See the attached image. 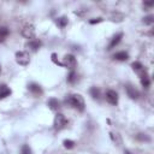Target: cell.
Returning a JSON list of instances; mask_svg holds the SVG:
<instances>
[{"instance_id":"30bf717a","label":"cell","mask_w":154,"mask_h":154,"mask_svg":"<svg viewBox=\"0 0 154 154\" xmlns=\"http://www.w3.org/2000/svg\"><path fill=\"white\" fill-rule=\"evenodd\" d=\"M122 37H123V32H118L117 35H114V36L112 37V40H111V42H109V45H108V48H107V49H112V48H114V47L120 42Z\"/></svg>"},{"instance_id":"5bb4252c","label":"cell","mask_w":154,"mask_h":154,"mask_svg":"<svg viewBox=\"0 0 154 154\" xmlns=\"http://www.w3.org/2000/svg\"><path fill=\"white\" fill-rule=\"evenodd\" d=\"M113 58H114L116 60H119V61H125V60H128V59H129V54H128L126 52L122 51V52L116 53V54L113 55Z\"/></svg>"},{"instance_id":"7402d4cb","label":"cell","mask_w":154,"mask_h":154,"mask_svg":"<svg viewBox=\"0 0 154 154\" xmlns=\"http://www.w3.org/2000/svg\"><path fill=\"white\" fill-rule=\"evenodd\" d=\"M0 34H1L2 36L7 37V36H8V34H10L8 28H6V26H0Z\"/></svg>"},{"instance_id":"52a82bcc","label":"cell","mask_w":154,"mask_h":154,"mask_svg":"<svg viewBox=\"0 0 154 154\" xmlns=\"http://www.w3.org/2000/svg\"><path fill=\"white\" fill-rule=\"evenodd\" d=\"M125 90H126V94H128V96L130 97V99H132V100H136V99H138V96H140V93L132 87V85H130V84H128V85H125Z\"/></svg>"},{"instance_id":"7c38bea8","label":"cell","mask_w":154,"mask_h":154,"mask_svg":"<svg viewBox=\"0 0 154 154\" xmlns=\"http://www.w3.org/2000/svg\"><path fill=\"white\" fill-rule=\"evenodd\" d=\"M11 89L6 85V84H0V100L1 99H5V97H7V96H10L11 95Z\"/></svg>"},{"instance_id":"5b68a950","label":"cell","mask_w":154,"mask_h":154,"mask_svg":"<svg viewBox=\"0 0 154 154\" xmlns=\"http://www.w3.org/2000/svg\"><path fill=\"white\" fill-rule=\"evenodd\" d=\"M35 32H36V30H35V26L32 24H25L22 29V35L25 38H31L32 40L35 37Z\"/></svg>"},{"instance_id":"d6986e66","label":"cell","mask_w":154,"mask_h":154,"mask_svg":"<svg viewBox=\"0 0 154 154\" xmlns=\"http://www.w3.org/2000/svg\"><path fill=\"white\" fill-rule=\"evenodd\" d=\"M63 143H64V147L67 148V149H72L75 147V142L72 140H65Z\"/></svg>"},{"instance_id":"2e32d148","label":"cell","mask_w":154,"mask_h":154,"mask_svg":"<svg viewBox=\"0 0 154 154\" xmlns=\"http://www.w3.org/2000/svg\"><path fill=\"white\" fill-rule=\"evenodd\" d=\"M89 93H90V95H91L94 99H99V97H100V89L96 88V87H91V88L89 89Z\"/></svg>"},{"instance_id":"9a60e30c","label":"cell","mask_w":154,"mask_h":154,"mask_svg":"<svg viewBox=\"0 0 154 154\" xmlns=\"http://www.w3.org/2000/svg\"><path fill=\"white\" fill-rule=\"evenodd\" d=\"M67 18L66 17H59V18H57V20H55V23H57V25L58 26H60V28H65L66 25H67Z\"/></svg>"},{"instance_id":"44dd1931","label":"cell","mask_w":154,"mask_h":154,"mask_svg":"<svg viewBox=\"0 0 154 154\" xmlns=\"http://www.w3.org/2000/svg\"><path fill=\"white\" fill-rule=\"evenodd\" d=\"M143 23L147 24V25L153 24V23H154V17H153V16H147V17H144V18H143Z\"/></svg>"},{"instance_id":"83f0119b","label":"cell","mask_w":154,"mask_h":154,"mask_svg":"<svg viewBox=\"0 0 154 154\" xmlns=\"http://www.w3.org/2000/svg\"><path fill=\"white\" fill-rule=\"evenodd\" d=\"M0 70H1V67H0Z\"/></svg>"},{"instance_id":"cb8c5ba5","label":"cell","mask_w":154,"mask_h":154,"mask_svg":"<svg viewBox=\"0 0 154 154\" xmlns=\"http://www.w3.org/2000/svg\"><path fill=\"white\" fill-rule=\"evenodd\" d=\"M100 22H102V18H94V19H91V20H89V23L90 24H95V23H100Z\"/></svg>"},{"instance_id":"ac0fdd59","label":"cell","mask_w":154,"mask_h":154,"mask_svg":"<svg viewBox=\"0 0 154 154\" xmlns=\"http://www.w3.org/2000/svg\"><path fill=\"white\" fill-rule=\"evenodd\" d=\"M141 83H142V85H143L144 88H148V87H149L150 81H149L148 75H144V76H142V77H141Z\"/></svg>"},{"instance_id":"9c48e42d","label":"cell","mask_w":154,"mask_h":154,"mask_svg":"<svg viewBox=\"0 0 154 154\" xmlns=\"http://www.w3.org/2000/svg\"><path fill=\"white\" fill-rule=\"evenodd\" d=\"M47 106L52 109V111H58L60 108V102L58 99L55 97H51L48 101H47Z\"/></svg>"},{"instance_id":"6da1fadb","label":"cell","mask_w":154,"mask_h":154,"mask_svg":"<svg viewBox=\"0 0 154 154\" xmlns=\"http://www.w3.org/2000/svg\"><path fill=\"white\" fill-rule=\"evenodd\" d=\"M65 102L67 105H70L71 107H73L75 109L79 111V112L84 111V108H85L84 100L79 94H70V95H67V97L65 99Z\"/></svg>"},{"instance_id":"603a6c76","label":"cell","mask_w":154,"mask_h":154,"mask_svg":"<svg viewBox=\"0 0 154 154\" xmlns=\"http://www.w3.org/2000/svg\"><path fill=\"white\" fill-rule=\"evenodd\" d=\"M137 140H140V141H149V137L143 135V134H138L137 135Z\"/></svg>"},{"instance_id":"3957f363","label":"cell","mask_w":154,"mask_h":154,"mask_svg":"<svg viewBox=\"0 0 154 154\" xmlns=\"http://www.w3.org/2000/svg\"><path fill=\"white\" fill-rule=\"evenodd\" d=\"M16 61L22 65V66H26L29 65L30 63V57H29V53L24 52V51H19L16 53Z\"/></svg>"},{"instance_id":"277c9868","label":"cell","mask_w":154,"mask_h":154,"mask_svg":"<svg viewBox=\"0 0 154 154\" xmlns=\"http://www.w3.org/2000/svg\"><path fill=\"white\" fill-rule=\"evenodd\" d=\"M61 64H63V66H65V67H67V69H70V70H73V69L76 67V65H77V60H76L75 55H72V54H66V55L64 57Z\"/></svg>"},{"instance_id":"ba28073f","label":"cell","mask_w":154,"mask_h":154,"mask_svg":"<svg viewBox=\"0 0 154 154\" xmlns=\"http://www.w3.org/2000/svg\"><path fill=\"white\" fill-rule=\"evenodd\" d=\"M132 69H134V71H136L141 77L142 76H144V75H147V72H146V70H144V66L140 63V61H135V63H132Z\"/></svg>"},{"instance_id":"4316f807","label":"cell","mask_w":154,"mask_h":154,"mask_svg":"<svg viewBox=\"0 0 154 154\" xmlns=\"http://www.w3.org/2000/svg\"><path fill=\"white\" fill-rule=\"evenodd\" d=\"M125 154H130V152H128V150H126V152H125Z\"/></svg>"},{"instance_id":"4fadbf2b","label":"cell","mask_w":154,"mask_h":154,"mask_svg":"<svg viewBox=\"0 0 154 154\" xmlns=\"http://www.w3.org/2000/svg\"><path fill=\"white\" fill-rule=\"evenodd\" d=\"M29 90L34 94V95H41L42 94V88L37 84V83H31V84H29Z\"/></svg>"},{"instance_id":"d4e9b609","label":"cell","mask_w":154,"mask_h":154,"mask_svg":"<svg viewBox=\"0 0 154 154\" xmlns=\"http://www.w3.org/2000/svg\"><path fill=\"white\" fill-rule=\"evenodd\" d=\"M143 5H144V6H149V7H150V6H153V5H154V2H153V1H150V2H144Z\"/></svg>"},{"instance_id":"e0dca14e","label":"cell","mask_w":154,"mask_h":154,"mask_svg":"<svg viewBox=\"0 0 154 154\" xmlns=\"http://www.w3.org/2000/svg\"><path fill=\"white\" fill-rule=\"evenodd\" d=\"M76 81H77V75H76V72L73 70H71V72L67 76V82L69 83H75Z\"/></svg>"},{"instance_id":"8992f818","label":"cell","mask_w":154,"mask_h":154,"mask_svg":"<svg viewBox=\"0 0 154 154\" xmlns=\"http://www.w3.org/2000/svg\"><path fill=\"white\" fill-rule=\"evenodd\" d=\"M106 100L111 103V105H117L118 103V94L116 90H107L106 91Z\"/></svg>"},{"instance_id":"8fae6325","label":"cell","mask_w":154,"mask_h":154,"mask_svg":"<svg viewBox=\"0 0 154 154\" xmlns=\"http://www.w3.org/2000/svg\"><path fill=\"white\" fill-rule=\"evenodd\" d=\"M41 46H42L41 41H40V40H36V38H32V40H30V41L26 43V47H29V48H30L31 51H34V52H36Z\"/></svg>"},{"instance_id":"484cf974","label":"cell","mask_w":154,"mask_h":154,"mask_svg":"<svg viewBox=\"0 0 154 154\" xmlns=\"http://www.w3.org/2000/svg\"><path fill=\"white\" fill-rule=\"evenodd\" d=\"M5 38H6V37H5V36H2V35L0 34V42H2V41H4Z\"/></svg>"},{"instance_id":"7a4b0ae2","label":"cell","mask_w":154,"mask_h":154,"mask_svg":"<svg viewBox=\"0 0 154 154\" xmlns=\"http://www.w3.org/2000/svg\"><path fill=\"white\" fill-rule=\"evenodd\" d=\"M67 126V119L63 113H57L54 118V129L55 130H63Z\"/></svg>"},{"instance_id":"ffe728a7","label":"cell","mask_w":154,"mask_h":154,"mask_svg":"<svg viewBox=\"0 0 154 154\" xmlns=\"http://www.w3.org/2000/svg\"><path fill=\"white\" fill-rule=\"evenodd\" d=\"M20 154H31V149L28 144H23L20 148Z\"/></svg>"}]
</instances>
